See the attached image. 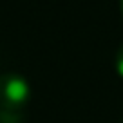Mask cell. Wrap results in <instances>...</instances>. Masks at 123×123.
<instances>
[{
    "label": "cell",
    "instance_id": "cell-1",
    "mask_svg": "<svg viewBox=\"0 0 123 123\" xmlns=\"http://www.w3.org/2000/svg\"><path fill=\"white\" fill-rule=\"evenodd\" d=\"M31 98V85L18 73H4L0 76V107L22 111Z\"/></svg>",
    "mask_w": 123,
    "mask_h": 123
},
{
    "label": "cell",
    "instance_id": "cell-2",
    "mask_svg": "<svg viewBox=\"0 0 123 123\" xmlns=\"http://www.w3.org/2000/svg\"><path fill=\"white\" fill-rule=\"evenodd\" d=\"M0 123H24V112L0 107Z\"/></svg>",
    "mask_w": 123,
    "mask_h": 123
},
{
    "label": "cell",
    "instance_id": "cell-3",
    "mask_svg": "<svg viewBox=\"0 0 123 123\" xmlns=\"http://www.w3.org/2000/svg\"><path fill=\"white\" fill-rule=\"evenodd\" d=\"M114 65H116V73L123 78V45H119L118 53H116V62H114Z\"/></svg>",
    "mask_w": 123,
    "mask_h": 123
},
{
    "label": "cell",
    "instance_id": "cell-4",
    "mask_svg": "<svg viewBox=\"0 0 123 123\" xmlns=\"http://www.w3.org/2000/svg\"><path fill=\"white\" fill-rule=\"evenodd\" d=\"M119 11H121V15H123V0H119Z\"/></svg>",
    "mask_w": 123,
    "mask_h": 123
},
{
    "label": "cell",
    "instance_id": "cell-5",
    "mask_svg": "<svg viewBox=\"0 0 123 123\" xmlns=\"http://www.w3.org/2000/svg\"><path fill=\"white\" fill-rule=\"evenodd\" d=\"M121 123H123V121H121Z\"/></svg>",
    "mask_w": 123,
    "mask_h": 123
}]
</instances>
